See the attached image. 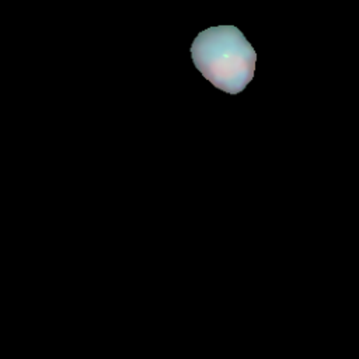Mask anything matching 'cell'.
<instances>
[{"instance_id":"cell-1","label":"cell","mask_w":359,"mask_h":359,"mask_svg":"<svg viewBox=\"0 0 359 359\" xmlns=\"http://www.w3.org/2000/svg\"><path fill=\"white\" fill-rule=\"evenodd\" d=\"M191 56L198 72L227 94L241 93L254 79L257 53L234 25L199 32L191 45Z\"/></svg>"}]
</instances>
